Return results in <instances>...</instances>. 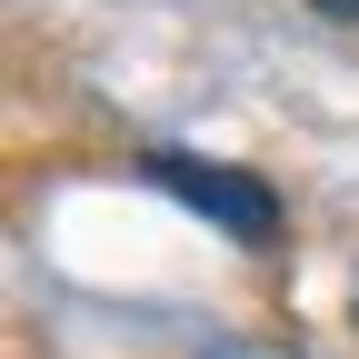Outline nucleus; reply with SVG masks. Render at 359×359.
Returning a JSON list of instances; mask_svg holds the SVG:
<instances>
[{
    "instance_id": "obj_2",
    "label": "nucleus",
    "mask_w": 359,
    "mask_h": 359,
    "mask_svg": "<svg viewBox=\"0 0 359 359\" xmlns=\"http://www.w3.org/2000/svg\"><path fill=\"white\" fill-rule=\"evenodd\" d=\"M309 11H339V20H359V0H309Z\"/></svg>"
},
{
    "instance_id": "obj_3",
    "label": "nucleus",
    "mask_w": 359,
    "mask_h": 359,
    "mask_svg": "<svg viewBox=\"0 0 359 359\" xmlns=\"http://www.w3.org/2000/svg\"><path fill=\"white\" fill-rule=\"evenodd\" d=\"M349 320H359V290H349Z\"/></svg>"
},
{
    "instance_id": "obj_1",
    "label": "nucleus",
    "mask_w": 359,
    "mask_h": 359,
    "mask_svg": "<svg viewBox=\"0 0 359 359\" xmlns=\"http://www.w3.org/2000/svg\"><path fill=\"white\" fill-rule=\"evenodd\" d=\"M140 180H150V190H170V200H190L200 219H219V230L250 240V250L280 240V200H269L250 170H219V160H190V150H150Z\"/></svg>"
}]
</instances>
